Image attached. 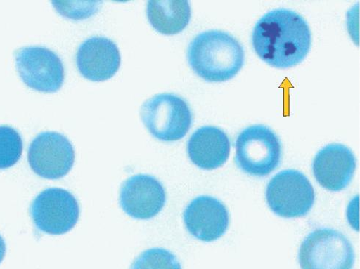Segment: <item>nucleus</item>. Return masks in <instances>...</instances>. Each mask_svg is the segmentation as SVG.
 I'll return each mask as SVG.
<instances>
[{"mask_svg": "<svg viewBox=\"0 0 360 269\" xmlns=\"http://www.w3.org/2000/svg\"><path fill=\"white\" fill-rule=\"evenodd\" d=\"M252 40L255 51L263 61L274 68L288 69L305 59L311 36L302 15L278 8L264 14L257 22Z\"/></svg>", "mask_w": 360, "mask_h": 269, "instance_id": "1", "label": "nucleus"}, {"mask_svg": "<svg viewBox=\"0 0 360 269\" xmlns=\"http://www.w3.org/2000/svg\"><path fill=\"white\" fill-rule=\"evenodd\" d=\"M187 58L191 67L203 80L221 83L231 80L243 69L245 51L231 35L221 30H209L191 42Z\"/></svg>", "mask_w": 360, "mask_h": 269, "instance_id": "2", "label": "nucleus"}, {"mask_svg": "<svg viewBox=\"0 0 360 269\" xmlns=\"http://www.w3.org/2000/svg\"><path fill=\"white\" fill-rule=\"evenodd\" d=\"M140 116L153 137L169 142L182 139L193 120L189 105L174 93L155 95L141 107Z\"/></svg>", "mask_w": 360, "mask_h": 269, "instance_id": "3", "label": "nucleus"}, {"mask_svg": "<svg viewBox=\"0 0 360 269\" xmlns=\"http://www.w3.org/2000/svg\"><path fill=\"white\" fill-rule=\"evenodd\" d=\"M236 147V163L250 176H268L280 164L281 142L276 134L264 125L250 126L243 131Z\"/></svg>", "mask_w": 360, "mask_h": 269, "instance_id": "4", "label": "nucleus"}, {"mask_svg": "<svg viewBox=\"0 0 360 269\" xmlns=\"http://www.w3.org/2000/svg\"><path fill=\"white\" fill-rule=\"evenodd\" d=\"M299 261L302 269H352L354 251L345 235L321 228L311 232L302 242Z\"/></svg>", "mask_w": 360, "mask_h": 269, "instance_id": "5", "label": "nucleus"}, {"mask_svg": "<svg viewBox=\"0 0 360 269\" xmlns=\"http://www.w3.org/2000/svg\"><path fill=\"white\" fill-rule=\"evenodd\" d=\"M315 192L303 173L296 170H285L269 182L266 199L271 211L287 218L306 216L315 202Z\"/></svg>", "mask_w": 360, "mask_h": 269, "instance_id": "6", "label": "nucleus"}, {"mask_svg": "<svg viewBox=\"0 0 360 269\" xmlns=\"http://www.w3.org/2000/svg\"><path fill=\"white\" fill-rule=\"evenodd\" d=\"M30 214L37 228L50 235H63L77 224L79 204L67 190L52 188L44 190L31 204Z\"/></svg>", "mask_w": 360, "mask_h": 269, "instance_id": "7", "label": "nucleus"}, {"mask_svg": "<svg viewBox=\"0 0 360 269\" xmlns=\"http://www.w3.org/2000/svg\"><path fill=\"white\" fill-rule=\"evenodd\" d=\"M20 77L30 88L42 92L58 91L65 81L60 58L43 46L23 47L15 54Z\"/></svg>", "mask_w": 360, "mask_h": 269, "instance_id": "8", "label": "nucleus"}, {"mask_svg": "<svg viewBox=\"0 0 360 269\" xmlns=\"http://www.w3.org/2000/svg\"><path fill=\"white\" fill-rule=\"evenodd\" d=\"M75 151L67 137L56 132L39 134L30 144L28 162L39 176L49 180L64 178L75 162Z\"/></svg>", "mask_w": 360, "mask_h": 269, "instance_id": "9", "label": "nucleus"}, {"mask_svg": "<svg viewBox=\"0 0 360 269\" xmlns=\"http://www.w3.org/2000/svg\"><path fill=\"white\" fill-rule=\"evenodd\" d=\"M166 202L162 184L147 175H138L125 181L122 185L120 206L130 216L150 219L158 215Z\"/></svg>", "mask_w": 360, "mask_h": 269, "instance_id": "10", "label": "nucleus"}, {"mask_svg": "<svg viewBox=\"0 0 360 269\" xmlns=\"http://www.w3.org/2000/svg\"><path fill=\"white\" fill-rule=\"evenodd\" d=\"M184 220L187 230L195 238L205 242L221 238L229 225L225 205L209 196H200L188 204Z\"/></svg>", "mask_w": 360, "mask_h": 269, "instance_id": "11", "label": "nucleus"}, {"mask_svg": "<svg viewBox=\"0 0 360 269\" xmlns=\"http://www.w3.org/2000/svg\"><path fill=\"white\" fill-rule=\"evenodd\" d=\"M356 166L355 156L349 148L332 144L318 152L312 170L323 188L330 192H340L352 182Z\"/></svg>", "mask_w": 360, "mask_h": 269, "instance_id": "12", "label": "nucleus"}, {"mask_svg": "<svg viewBox=\"0 0 360 269\" xmlns=\"http://www.w3.org/2000/svg\"><path fill=\"white\" fill-rule=\"evenodd\" d=\"M78 70L93 82H101L112 78L121 65L117 46L110 39L95 37L86 40L76 56Z\"/></svg>", "mask_w": 360, "mask_h": 269, "instance_id": "13", "label": "nucleus"}, {"mask_svg": "<svg viewBox=\"0 0 360 269\" xmlns=\"http://www.w3.org/2000/svg\"><path fill=\"white\" fill-rule=\"evenodd\" d=\"M231 142L221 129L205 126L198 129L187 145L188 155L198 168L213 170L224 166L228 161Z\"/></svg>", "mask_w": 360, "mask_h": 269, "instance_id": "14", "label": "nucleus"}, {"mask_svg": "<svg viewBox=\"0 0 360 269\" xmlns=\"http://www.w3.org/2000/svg\"><path fill=\"white\" fill-rule=\"evenodd\" d=\"M148 20L153 27L164 35L181 33L191 19V8L188 1H149Z\"/></svg>", "mask_w": 360, "mask_h": 269, "instance_id": "15", "label": "nucleus"}, {"mask_svg": "<svg viewBox=\"0 0 360 269\" xmlns=\"http://www.w3.org/2000/svg\"><path fill=\"white\" fill-rule=\"evenodd\" d=\"M23 150L22 138L18 131L8 126H0V169L17 164Z\"/></svg>", "mask_w": 360, "mask_h": 269, "instance_id": "16", "label": "nucleus"}, {"mask_svg": "<svg viewBox=\"0 0 360 269\" xmlns=\"http://www.w3.org/2000/svg\"><path fill=\"white\" fill-rule=\"evenodd\" d=\"M130 269H182L176 256L162 248H153L142 253Z\"/></svg>", "mask_w": 360, "mask_h": 269, "instance_id": "17", "label": "nucleus"}, {"mask_svg": "<svg viewBox=\"0 0 360 269\" xmlns=\"http://www.w3.org/2000/svg\"><path fill=\"white\" fill-rule=\"evenodd\" d=\"M6 252V245L3 237L0 235V263L4 261Z\"/></svg>", "mask_w": 360, "mask_h": 269, "instance_id": "18", "label": "nucleus"}]
</instances>
